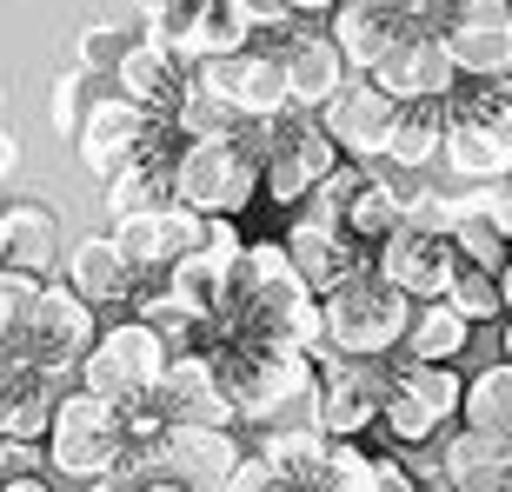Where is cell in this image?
Masks as SVG:
<instances>
[{
    "mask_svg": "<svg viewBox=\"0 0 512 492\" xmlns=\"http://www.w3.org/2000/svg\"><path fill=\"white\" fill-rule=\"evenodd\" d=\"M133 446V426H127V406L87 393V386H67L54 406V426H47V466H54L60 486H100L114 473Z\"/></svg>",
    "mask_w": 512,
    "mask_h": 492,
    "instance_id": "6da1fadb",
    "label": "cell"
},
{
    "mask_svg": "<svg viewBox=\"0 0 512 492\" xmlns=\"http://www.w3.org/2000/svg\"><path fill=\"white\" fill-rule=\"evenodd\" d=\"M260 120L247 133H213V140H187L173 160V200H187L193 213H240L260 193Z\"/></svg>",
    "mask_w": 512,
    "mask_h": 492,
    "instance_id": "7a4b0ae2",
    "label": "cell"
},
{
    "mask_svg": "<svg viewBox=\"0 0 512 492\" xmlns=\"http://www.w3.org/2000/svg\"><path fill=\"white\" fill-rule=\"evenodd\" d=\"M466 379L453 360H413V353H386V399L380 426L393 446H433L446 426L459 419Z\"/></svg>",
    "mask_w": 512,
    "mask_h": 492,
    "instance_id": "3957f363",
    "label": "cell"
},
{
    "mask_svg": "<svg viewBox=\"0 0 512 492\" xmlns=\"http://www.w3.org/2000/svg\"><path fill=\"white\" fill-rule=\"evenodd\" d=\"M100 340V306L80 293L74 280H47L40 286L34 313H27V326H20L14 340H0L14 360L40 366V373H54L60 386H74L80 379V360H87V346Z\"/></svg>",
    "mask_w": 512,
    "mask_h": 492,
    "instance_id": "277c9868",
    "label": "cell"
},
{
    "mask_svg": "<svg viewBox=\"0 0 512 492\" xmlns=\"http://www.w3.org/2000/svg\"><path fill=\"white\" fill-rule=\"evenodd\" d=\"M346 153H340V140L326 133V120L313 114V107H286V114H273V120H260V193L273 200V207H300L306 193L320 187L326 173L340 167Z\"/></svg>",
    "mask_w": 512,
    "mask_h": 492,
    "instance_id": "5b68a950",
    "label": "cell"
},
{
    "mask_svg": "<svg viewBox=\"0 0 512 492\" xmlns=\"http://www.w3.org/2000/svg\"><path fill=\"white\" fill-rule=\"evenodd\" d=\"M326 306V346H340V353H399V340H406V320H413V293L393 280H380L373 266L366 273H353V280H340L333 293H320Z\"/></svg>",
    "mask_w": 512,
    "mask_h": 492,
    "instance_id": "8992f818",
    "label": "cell"
},
{
    "mask_svg": "<svg viewBox=\"0 0 512 492\" xmlns=\"http://www.w3.org/2000/svg\"><path fill=\"white\" fill-rule=\"evenodd\" d=\"M167 360H173V340L153 320L133 313V320L107 326V333L87 346V360H80V386L100 393V399H114V406H133V399H147L153 386H160Z\"/></svg>",
    "mask_w": 512,
    "mask_h": 492,
    "instance_id": "52a82bcc",
    "label": "cell"
},
{
    "mask_svg": "<svg viewBox=\"0 0 512 492\" xmlns=\"http://www.w3.org/2000/svg\"><path fill=\"white\" fill-rule=\"evenodd\" d=\"M153 466H160V486H187V492H213L227 486L233 466H240V426H213V419H167L160 433L147 439Z\"/></svg>",
    "mask_w": 512,
    "mask_h": 492,
    "instance_id": "ba28073f",
    "label": "cell"
},
{
    "mask_svg": "<svg viewBox=\"0 0 512 492\" xmlns=\"http://www.w3.org/2000/svg\"><path fill=\"white\" fill-rule=\"evenodd\" d=\"M320 360V426L333 439H360L366 426H380V399H386V353H340V346H313Z\"/></svg>",
    "mask_w": 512,
    "mask_h": 492,
    "instance_id": "9c48e42d",
    "label": "cell"
},
{
    "mask_svg": "<svg viewBox=\"0 0 512 492\" xmlns=\"http://www.w3.org/2000/svg\"><path fill=\"white\" fill-rule=\"evenodd\" d=\"M373 80H380L399 107H433L439 120H446V107H453V94H459V67H453V47H446L439 27L399 34L393 47H386V60L373 67Z\"/></svg>",
    "mask_w": 512,
    "mask_h": 492,
    "instance_id": "30bf717a",
    "label": "cell"
},
{
    "mask_svg": "<svg viewBox=\"0 0 512 492\" xmlns=\"http://www.w3.org/2000/svg\"><path fill=\"white\" fill-rule=\"evenodd\" d=\"M147 127H153V107H147V100H133L127 87H114V94H94V100H87L80 133L67 140V147L80 153V167L94 173V180H114L133 153H140Z\"/></svg>",
    "mask_w": 512,
    "mask_h": 492,
    "instance_id": "8fae6325",
    "label": "cell"
},
{
    "mask_svg": "<svg viewBox=\"0 0 512 492\" xmlns=\"http://www.w3.org/2000/svg\"><path fill=\"white\" fill-rule=\"evenodd\" d=\"M266 47L280 54V67H286V87H293V107H313L320 114L326 100L340 94L346 80H353V67H346V54H340V40H333V27H300V20H280V27H266Z\"/></svg>",
    "mask_w": 512,
    "mask_h": 492,
    "instance_id": "7c38bea8",
    "label": "cell"
},
{
    "mask_svg": "<svg viewBox=\"0 0 512 492\" xmlns=\"http://www.w3.org/2000/svg\"><path fill=\"white\" fill-rule=\"evenodd\" d=\"M200 80H207V87H220V94H227L247 120H273V114H286V107H293L286 67H280V54H273L266 40H247V47H233V54L200 60Z\"/></svg>",
    "mask_w": 512,
    "mask_h": 492,
    "instance_id": "4fadbf2b",
    "label": "cell"
},
{
    "mask_svg": "<svg viewBox=\"0 0 512 492\" xmlns=\"http://www.w3.org/2000/svg\"><path fill=\"white\" fill-rule=\"evenodd\" d=\"M439 34L466 80H493L512 67V0H453Z\"/></svg>",
    "mask_w": 512,
    "mask_h": 492,
    "instance_id": "5bb4252c",
    "label": "cell"
},
{
    "mask_svg": "<svg viewBox=\"0 0 512 492\" xmlns=\"http://www.w3.org/2000/svg\"><path fill=\"white\" fill-rule=\"evenodd\" d=\"M114 240L133 253V266H140L147 280H160L180 253H193V246L207 240V213H193L187 200H160V207L120 213V220H114Z\"/></svg>",
    "mask_w": 512,
    "mask_h": 492,
    "instance_id": "9a60e30c",
    "label": "cell"
},
{
    "mask_svg": "<svg viewBox=\"0 0 512 492\" xmlns=\"http://www.w3.org/2000/svg\"><path fill=\"white\" fill-rule=\"evenodd\" d=\"M373 273L393 286H406L413 300H439L459 273V246L453 233H419V227H393L373 246Z\"/></svg>",
    "mask_w": 512,
    "mask_h": 492,
    "instance_id": "2e32d148",
    "label": "cell"
},
{
    "mask_svg": "<svg viewBox=\"0 0 512 492\" xmlns=\"http://www.w3.org/2000/svg\"><path fill=\"white\" fill-rule=\"evenodd\" d=\"M153 406L167 419H213V426H240V406L220 386V366H213L207 346H173L167 373L153 386Z\"/></svg>",
    "mask_w": 512,
    "mask_h": 492,
    "instance_id": "e0dca14e",
    "label": "cell"
},
{
    "mask_svg": "<svg viewBox=\"0 0 512 492\" xmlns=\"http://www.w3.org/2000/svg\"><path fill=\"white\" fill-rule=\"evenodd\" d=\"M320 120H326V133L340 140L346 160H380L386 133H393V120H399V100L386 94L373 74H353L340 94L320 107Z\"/></svg>",
    "mask_w": 512,
    "mask_h": 492,
    "instance_id": "ac0fdd59",
    "label": "cell"
},
{
    "mask_svg": "<svg viewBox=\"0 0 512 492\" xmlns=\"http://www.w3.org/2000/svg\"><path fill=\"white\" fill-rule=\"evenodd\" d=\"M439 160L453 167V180H473V187H486V180H506L512 173V127L479 100V107H459L453 120H446V147H439Z\"/></svg>",
    "mask_w": 512,
    "mask_h": 492,
    "instance_id": "d6986e66",
    "label": "cell"
},
{
    "mask_svg": "<svg viewBox=\"0 0 512 492\" xmlns=\"http://www.w3.org/2000/svg\"><path fill=\"white\" fill-rule=\"evenodd\" d=\"M439 486L512 492V433H486V426H466V419H459V433L446 426L439 433Z\"/></svg>",
    "mask_w": 512,
    "mask_h": 492,
    "instance_id": "ffe728a7",
    "label": "cell"
},
{
    "mask_svg": "<svg viewBox=\"0 0 512 492\" xmlns=\"http://www.w3.org/2000/svg\"><path fill=\"white\" fill-rule=\"evenodd\" d=\"M60 273H67L94 306H133L140 286H147V273L133 266V253L114 233H80V240L67 246V260H60Z\"/></svg>",
    "mask_w": 512,
    "mask_h": 492,
    "instance_id": "44dd1931",
    "label": "cell"
},
{
    "mask_svg": "<svg viewBox=\"0 0 512 492\" xmlns=\"http://www.w3.org/2000/svg\"><path fill=\"white\" fill-rule=\"evenodd\" d=\"M193 74H200V60H187L167 34L147 27V34L127 40V54H120V67H114V87H127V94L147 100V107H173V100L193 87Z\"/></svg>",
    "mask_w": 512,
    "mask_h": 492,
    "instance_id": "7402d4cb",
    "label": "cell"
},
{
    "mask_svg": "<svg viewBox=\"0 0 512 492\" xmlns=\"http://www.w3.org/2000/svg\"><path fill=\"white\" fill-rule=\"evenodd\" d=\"M333 40H340V54L353 74H373L386 60L399 34H413V14H406V0H340L333 7Z\"/></svg>",
    "mask_w": 512,
    "mask_h": 492,
    "instance_id": "603a6c76",
    "label": "cell"
},
{
    "mask_svg": "<svg viewBox=\"0 0 512 492\" xmlns=\"http://www.w3.org/2000/svg\"><path fill=\"white\" fill-rule=\"evenodd\" d=\"M286 253H293V266H300V280L313 286V293H333L340 280H353V273L373 266V246H360L340 227L300 220V213H293V227H286Z\"/></svg>",
    "mask_w": 512,
    "mask_h": 492,
    "instance_id": "cb8c5ba5",
    "label": "cell"
},
{
    "mask_svg": "<svg viewBox=\"0 0 512 492\" xmlns=\"http://www.w3.org/2000/svg\"><path fill=\"white\" fill-rule=\"evenodd\" d=\"M0 220H7V266H27L40 280H54V266L67 260V233H60L54 207L40 193H20L14 207H0Z\"/></svg>",
    "mask_w": 512,
    "mask_h": 492,
    "instance_id": "d4e9b609",
    "label": "cell"
},
{
    "mask_svg": "<svg viewBox=\"0 0 512 492\" xmlns=\"http://www.w3.org/2000/svg\"><path fill=\"white\" fill-rule=\"evenodd\" d=\"M473 333H479V326L466 320V313H459L446 293H439V300H419V306H413L399 353H413V360H453V366H459L466 353H473Z\"/></svg>",
    "mask_w": 512,
    "mask_h": 492,
    "instance_id": "484cf974",
    "label": "cell"
},
{
    "mask_svg": "<svg viewBox=\"0 0 512 492\" xmlns=\"http://www.w3.org/2000/svg\"><path fill=\"white\" fill-rule=\"evenodd\" d=\"M160 280L173 286V300L187 306L193 326H207L213 313L227 306V293H233V260H220V253H207V246H193V253H180Z\"/></svg>",
    "mask_w": 512,
    "mask_h": 492,
    "instance_id": "4316f807",
    "label": "cell"
},
{
    "mask_svg": "<svg viewBox=\"0 0 512 492\" xmlns=\"http://www.w3.org/2000/svg\"><path fill=\"white\" fill-rule=\"evenodd\" d=\"M253 446L280 466V473H286V492H293V486H320L333 433H326V426H253Z\"/></svg>",
    "mask_w": 512,
    "mask_h": 492,
    "instance_id": "83f0119b",
    "label": "cell"
},
{
    "mask_svg": "<svg viewBox=\"0 0 512 492\" xmlns=\"http://www.w3.org/2000/svg\"><path fill=\"white\" fill-rule=\"evenodd\" d=\"M399 213H406V193H399L386 173H373V167L360 173V187L346 193V233H353L360 246H380L386 233L399 227Z\"/></svg>",
    "mask_w": 512,
    "mask_h": 492,
    "instance_id": "f1b7e54d",
    "label": "cell"
},
{
    "mask_svg": "<svg viewBox=\"0 0 512 492\" xmlns=\"http://www.w3.org/2000/svg\"><path fill=\"white\" fill-rule=\"evenodd\" d=\"M439 147H446V120L433 114V107H399V120H393V133H386V167H399V173H426L439 160Z\"/></svg>",
    "mask_w": 512,
    "mask_h": 492,
    "instance_id": "f546056e",
    "label": "cell"
},
{
    "mask_svg": "<svg viewBox=\"0 0 512 492\" xmlns=\"http://www.w3.org/2000/svg\"><path fill=\"white\" fill-rule=\"evenodd\" d=\"M459 419H466V426H486V433H512V360H506V353L466 379Z\"/></svg>",
    "mask_w": 512,
    "mask_h": 492,
    "instance_id": "4dcf8cb0",
    "label": "cell"
},
{
    "mask_svg": "<svg viewBox=\"0 0 512 492\" xmlns=\"http://www.w3.org/2000/svg\"><path fill=\"white\" fill-rule=\"evenodd\" d=\"M453 246H459V260H473V266H506V253H512V240H506V227H499L493 213L479 207V193H459V220H453Z\"/></svg>",
    "mask_w": 512,
    "mask_h": 492,
    "instance_id": "1f68e13d",
    "label": "cell"
},
{
    "mask_svg": "<svg viewBox=\"0 0 512 492\" xmlns=\"http://www.w3.org/2000/svg\"><path fill=\"white\" fill-rule=\"evenodd\" d=\"M446 300L466 313L473 326H493V320H506V293H499V273L493 266H473V260H459V273H453V286H446Z\"/></svg>",
    "mask_w": 512,
    "mask_h": 492,
    "instance_id": "d6a6232c",
    "label": "cell"
},
{
    "mask_svg": "<svg viewBox=\"0 0 512 492\" xmlns=\"http://www.w3.org/2000/svg\"><path fill=\"white\" fill-rule=\"evenodd\" d=\"M320 492H380V459L360 453L353 439H333V446H326Z\"/></svg>",
    "mask_w": 512,
    "mask_h": 492,
    "instance_id": "836d02e7",
    "label": "cell"
},
{
    "mask_svg": "<svg viewBox=\"0 0 512 492\" xmlns=\"http://www.w3.org/2000/svg\"><path fill=\"white\" fill-rule=\"evenodd\" d=\"M127 40H133V27H120V20H87V27L74 34V60L87 67V74H107V80H114L120 54H127Z\"/></svg>",
    "mask_w": 512,
    "mask_h": 492,
    "instance_id": "e575fe53",
    "label": "cell"
},
{
    "mask_svg": "<svg viewBox=\"0 0 512 492\" xmlns=\"http://www.w3.org/2000/svg\"><path fill=\"white\" fill-rule=\"evenodd\" d=\"M40 273H27V266H0V340H14L20 326H27V313H34L40 300Z\"/></svg>",
    "mask_w": 512,
    "mask_h": 492,
    "instance_id": "d590c367",
    "label": "cell"
},
{
    "mask_svg": "<svg viewBox=\"0 0 512 492\" xmlns=\"http://www.w3.org/2000/svg\"><path fill=\"white\" fill-rule=\"evenodd\" d=\"M94 80L100 74H87V67H74V74L54 80V107H47V114H54L60 140H74V133H80V114H87V100H94Z\"/></svg>",
    "mask_w": 512,
    "mask_h": 492,
    "instance_id": "8d00e7d4",
    "label": "cell"
},
{
    "mask_svg": "<svg viewBox=\"0 0 512 492\" xmlns=\"http://www.w3.org/2000/svg\"><path fill=\"white\" fill-rule=\"evenodd\" d=\"M453 220H459V200L433 187L406 193V213H399V227H419V233H453Z\"/></svg>",
    "mask_w": 512,
    "mask_h": 492,
    "instance_id": "74e56055",
    "label": "cell"
},
{
    "mask_svg": "<svg viewBox=\"0 0 512 492\" xmlns=\"http://www.w3.org/2000/svg\"><path fill=\"white\" fill-rule=\"evenodd\" d=\"M227 492H286V473L260 453V446H247L240 466H233V479H227Z\"/></svg>",
    "mask_w": 512,
    "mask_h": 492,
    "instance_id": "f35d334b",
    "label": "cell"
},
{
    "mask_svg": "<svg viewBox=\"0 0 512 492\" xmlns=\"http://www.w3.org/2000/svg\"><path fill=\"white\" fill-rule=\"evenodd\" d=\"M479 207L493 213L499 227H506V240H512V173H506V180H486V187H479Z\"/></svg>",
    "mask_w": 512,
    "mask_h": 492,
    "instance_id": "ab89813d",
    "label": "cell"
},
{
    "mask_svg": "<svg viewBox=\"0 0 512 492\" xmlns=\"http://www.w3.org/2000/svg\"><path fill=\"white\" fill-rule=\"evenodd\" d=\"M380 459V492H413L419 473H406V453H373Z\"/></svg>",
    "mask_w": 512,
    "mask_h": 492,
    "instance_id": "60d3db41",
    "label": "cell"
},
{
    "mask_svg": "<svg viewBox=\"0 0 512 492\" xmlns=\"http://www.w3.org/2000/svg\"><path fill=\"white\" fill-rule=\"evenodd\" d=\"M486 107H493V114L512 127V67H506V74H493V80H486Z\"/></svg>",
    "mask_w": 512,
    "mask_h": 492,
    "instance_id": "b9f144b4",
    "label": "cell"
},
{
    "mask_svg": "<svg viewBox=\"0 0 512 492\" xmlns=\"http://www.w3.org/2000/svg\"><path fill=\"white\" fill-rule=\"evenodd\" d=\"M14 167H20V147H14V133H0V187L14 180Z\"/></svg>",
    "mask_w": 512,
    "mask_h": 492,
    "instance_id": "7bdbcfd3",
    "label": "cell"
},
{
    "mask_svg": "<svg viewBox=\"0 0 512 492\" xmlns=\"http://www.w3.org/2000/svg\"><path fill=\"white\" fill-rule=\"evenodd\" d=\"M286 7H293V14H333L340 0H286Z\"/></svg>",
    "mask_w": 512,
    "mask_h": 492,
    "instance_id": "ee69618b",
    "label": "cell"
},
{
    "mask_svg": "<svg viewBox=\"0 0 512 492\" xmlns=\"http://www.w3.org/2000/svg\"><path fill=\"white\" fill-rule=\"evenodd\" d=\"M499 293H506V313H512V253H506V266H499Z\"/></svg>",
    "mask_w": 512,
    "mask_h": 492,
    "instance_id": "f6af8a7d",
    "label": "cell"
},
{
    "mask_svg": "<svg viewBox=\"0 0 512 492\" xmlns=\"http://www.w3.org/2000/svg\"><path fill=\"white\" fill-rule=\"evenodd\" d=\"M499 353H506V360H512V313H506V320H499Z\"/></svg>",
    "mask_w": 512,
    "mask_h": 492,
    "instance_id": "bcb514c9",
    "label": "cell"
},
{
    "mask_svg": "<svg viewBox=\"0 0 512 492\" xmlns=\"http://www.w3.org/2000/svg\"><path fill=\"white\" fill-rule=\"evenodd\" d=\"M0 266H7V220H0Z\"/></svg>",
    "mask_w": 512,
    "mask_h": 492,
    "instance_id": "7dc6e473",
    "label": "cell"
}]
</instances>
